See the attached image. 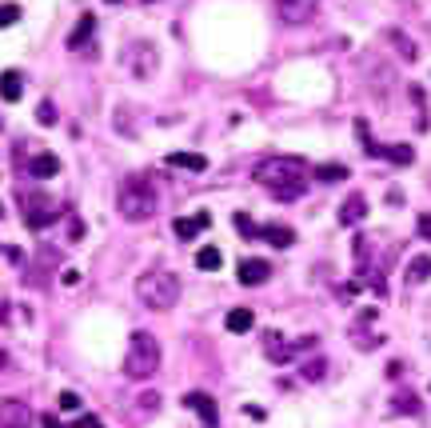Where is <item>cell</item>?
Returning <instances> with one entry per match:
<instances>
[{
	"label": "cell",
	"instance_id": "cell-1",
	"mask_svg": "<svg viewBox=\"0 0 431 428\" xmlns=\"http://www.w3.org/2000/svg\"><path fill=\"white\" fill-rule=\"evenodd\" d=\"M251 176L276 200H300L303 188H308V160L303 156H264V160H256Z\"/></svg>",
	"mask_w": 431,
	"mask_h": 428
},
{
	"label": "cell",
	"instance_id": "cell-2",
	"mask_svg": "<svg viewBox=\"0 0 431 428\" xmlns=\"http://www.w3.org/2000/svg\"><path fill=\"white\" fill-rule=\"evenodd\" d=\"M116 208H120L124 220H148L160 208V193H156V184L148 176H128L120 184V193H116Z\"/></svg>",
	"mask_w": 431,
	"mask_h": 428
},
{
	"label": "cell",
	"instance_id": "cell-3",
	"mask_svg": "<svg viewBox=\"0 0 431 428\" xmlns=\"http://www.w3.org/2000/svg\"><path fill=\"white\" fill-rule=\"evenodd\" d=\"M136 296H140V305H148L152 312H164V308H172L180 300V276L164 272V268L144 272L140 280H136Z\"/></svg>",
	"mask_w": 431,
	"mask_h": 428
},
{
	"label": "cell",
	"instance_id": "cell-4",
	"mask_svg": "<svg viewBox=\"0 0 431 428\" xmlns=\"http://www.w3.org/2000/svg\"><path fill=\"white\" fill-rule=\"evenodd\" d=\"M124 372L132 380H148L160 372V340L152 332H132L128 352H124Z\"/></svg>",
	"mask_w": 431,
	"mask_h": 428
},
{
	"label": "cell",
	"instance_id": "cell-5",
	"mask_svg": "<svg viewBox=\"0 0 431 428\" xmlns=\"http://www.w3.org/2000/svg\"><path fill=\"white\" fill-rule=\"evenodd\" d=\"M21 204H24V225L32 228V233H41V228H48V225H56L61 220V204L52 200V196H44V193H21Z\"/></svg>",
	"mask_w": 431,
	"mask_h": 428
},
{
	"label": "cell",
	"instance_id": "cell-6",
	"mask_svg": "<svg viewBox=\"0 0 431 428\" xmlns=\"http://www.w3.org/2000/svg\"><path fill=\"white\" fill-rule=\"evenodd\" d=\"M124 64L132 68V76H136V81H152V76H156V68H160V52H156V44L140 41V44H132V49L124 52Z\"/></svg>",
	"mask_w": 431,
	"mask_h": 428
},
{
	"label": "cell",
	"instance_id": "cell-7",
	"mask_svg": "<svg viewBox=\"0 0 431 428\" xmlns=\"http://www.w3.org/2000/svg\"><path fill=\"white\" fill-rule=\"evenodd\" d=\"M355 128H360V136H363V148H368L371 156H383V160H395V164H411V160H415V153H411L407 144H375V141L368 136V124H363V121L355 124Z\"/></svg>",
	"mask_w": 431,
	"mask_h": 428
},
{
	"label": "cell",
	"instance_id": "cell-8",
	"mask_svg": "<svg viewBox=\"0 0 431 428\" xmlns=\"http://www.w3.org/2000/svg\"><path fill=\"white\" fill-rule=\"evenodd\" d=\"M320 9V0H276V16L284 24H308Z\"/></svg>",
	"mask_w": 431,
	"mask_h": 428
},
{
	"label": "cell",
	"instance_id": "cell-9",
	"mask_svg": "<svg viewBox=\"0 0 431 428\" xmlns=\"http://www.w3.org/2000/svg\"><path fill=\"white\" fill-rule=\"evenodd\" d=\"M0 428H32V408L24 400H0Z\"/></svg>",
	"mask_w": 431,
	"mask_h": 428
},
{
	"label": "cell",
	"instance_id": "cell-10",
	"mask_svg": "<svg viewBox=\"0 0 431 428\" xmlns=\"http://www.w3.org/2000/svg\"><path fill=\"white\" fill-rule=\"evenodd\" d=\"M184 408H192V412H196V417H200L208 428H216V420H220V412H216V400H212L208 392H188V397H184Z\"/></svg>",
	"mask_w": 431,
	"mask_h": 428
},
{
	"label": "cell",
	"instance_id": "cell-11",
	"mask_svg": "<svg viewBox=\"0 0 431 428\" xmlns=\"http://www.w3.org/2000/svg\"><path fill=\"white\" fill-rule=\"evenodd\" d=\"M240 285H248V288H256V285H264L271 276V265L268 260H256V256H248V260H240Z\"/></svg>",
	"mask_w": 431,
	"mask_h": 428
},
{
	"label": "cell",
	"instance_id": "cell-12",
	"mask_svg": "<svg viewBox=\"0 0 431 428\" xmlns=\"http://www.w3.org/2000/svg\"><path fill=\"white\" fill-rule=\"evenodd\" d=\"M208 225H212V216L208 213H196V216H180V220L172 225V233L180 236V240H192V236H200Z\"/></svg>",
	"mask_w": 431,
	"mask_h": 428
},
{
	"label": "cell",
	"instance_id": "cell-13",
	"mask_svg": "<svg viewBox=\"0 0 431 428\" xmlns=\"http://www.w3.org/2000/svg\"><path fill=\"white\" fill-rule=\"evenodd\" d=\"M61 173V156H52V153H36L28 160V176H36V180H48V176Z\"/></svg>",
	"mask_w": 431,
	"mask_h": 428
},
{
	"label": "cell",
	"instance_id": "cell-14",
	"mask_svg": "<svg viewBox=\"0 0 431 428\" xmlns=\"http://www.w3.org/2000/svg\"><path fill=\"white\" fill-rule=\"evenodd\" d=\"M264 352H268V360L284 365V360L296 357V345H288V340H284L280 332H268V337H264Z\"/></svg>",
	"mask_w": 431,
	"mask_h": 428
},
{
	"label": "cell",
	"instance_id": "cell-15",
	"mask_svg": "<svg viewBox=\"0 0 431 428\" xmlns=\"http://www.w3.org/2000/svg\"><path fill=\"white\" fill-rule=\"evenodd\" d=\"M24 96V81H21V72L16 68H9V72H0V101H9V104H16Z\"/></svg>",
	"mask_w": 431,
	"mask_h": 428
},
{
	"label": "cell",
	"instance_id": "cell-16",
	"mask_svg": "<svg viewBox=\"0 0 431 428\" xmlns=\"http://www.w3.org/2000/svg\"><path fill=\"white\" fill-rule=\"evenodd\" d=\"M256 236H260V240H268L271 248H291V240H296V233H291L288 225H264Z\"/></svg>",
	"mask_w": 431,
	"mask_h": 428
},
{
	"label": "cell",
	"instance_id": "cell-17",
	"mask_svg": "<svg viewBox=\"0 0 431 428\" xmlns=\"http://www.w3.org/2000/svg\"><path fill=\"white\" fill-rule=\"evenodd\" d=\"M363 216H368V200H363V193H351L340 208V225H355Z\"/></svg>",
	"mask_w": 431,
	"mask_h": 428
},
{
	"label": "cell",
	"instance_id": "cell-18",
	"mask_svg": "<svg viewBox=\"0 0 431 428\" xmlns=\"http://www.w3.org/2000/svg\"><path fill=\"white\" fill-rule=\"evenodd\" d=\"M168 164L172 168H184V173H204V168H208V156H200V153H168Z\"/></svg>",
	"mask_w": 431,
	"mask_h": 428
},
{
	"label": "cell",
	"instance_id": "cell-19",
	"mask_svg": "<svg viewBox=\"0 0 431 428\" xmlns=\"http://www.w3.org/2000/svg\"><path fill=\"white\" fill-rule=\"evenodd\" d=\"M92 32H96V16H81V21H76V29L68 32V49L81 52L84 44L92 41Z\"/></svg>",
	"mask_w": 431,
	"mask_h": 428
},
{
	"label": "cell",
	"instance_id": "cell-20",
	"mask_svg": "<svg viewBox=\"0 0 431 428\" xmlns=\"http://www.w3.org/2000/svg\"><path fill=\"white\" fill-rule=\"evenodd\" d=\"M224 325H228V332H248V328L256 325V316H251V308H232V312L224 316Z\"/></svg>",
	"mask_w": 431,
	"mask_h": 428
},
{
	"label": "cell",
	"instance_id": "cell-21",
	"mask_svg": "<svg viewBox=\"0 0 431 428\" xmlns=\"http://www.w3.org/2000/svg\"><path fill=\"white\" fill-rule=\"evenodd\" d=\"M220 265H224V256H220L216 245H204L200 253H196V268H204V272H216Z\"/></svg>",
	"mask_w": 431,
	"mask_h": 428
},
{
	"label": "cell",
	"instance_id": "cell-22",
	"mask_svg": "<svg viewBox=\"0 0 431 428\" xmlns=\"http://www.w3.org/2000/svg\"><path fill=\"white\" fill-rule=\"evenodd\" d=\"M427 276H431V256H415L407 265V285H423Z\"/></svg>",
	"mask_w": 431,
	"mask_h": 428
},
{
	"label": "cell",
	"instance_id": "cell-23",
	"mask_svg": "<svg viewBox=\"0 0 431 428\" xmlns=\"http://www.w3.org/2000/svg\"><path fill=\"white\" fill-rule=\"evenodd\" d=\"M316 180L340 184V180H348V168H343V164H320V168H316Z\"/></svg>",
	"mask_w": 431,
	"mask_h": 428
},
{
	"label": "cell",
	"instance_id": "cell-24",
	"mask_svg": "<svg viewBox=\"0 0 431 428\" xmlns=\"http://www.w3.org/2000/svg\"><path fill=\"white\" fill-rule=\"evenodd\" d=\"M391 408L403 412V417H415V412H420V397H415V392H400V397L391 400Z\"/></svg>",
	"mask_w": 431,
	"mask_h": 428
},
{
	"label": "cell",
	"instance_id": "cell-25",
	"mask_svg": "<svg viewBox=\"0 0 431 428\" xmlns=\"http://www.w3.org/2000/svg\"><path fill=\"white\" fill-rule=\"evenodd\" d=\"M36 121H41L44 128H52V124L61 121V116H56V104H52V101H41V108H36Z\"/></svg>",
	"mask_w": 431,
	"mask_h": 428
},
{
	"label": "cell",
	"instance_id": "cell-26",
	"mask_svg": "<svg viewBox=\"0 0 431 428\" xmlns=\"http://www.w3.org/2000/svg\"><path fill=\"white\" fill-rule=\"evenodd\" d=\"M21 21V4H0V29H12Z\"/></svg>",
	"mask_w": 431,
	"mask_h": 428
},
{
	"label": "cell",
	"instance_id": "cell-27",
	"mask_svg": "<svg viewBox=\"0 0 431 428\" xmlns=\"http://www.w3.org/2000/svg\"><path fill=\"white\" fill-rule=\"evenodd\" d=\"M391 44H400V56H403V61H415V44H411L403 32H391Z\"/></svg>",
	"mask_w": 431,
	"mask_h": 428
},
{
	"label": "cell",
	"instance_id": "cell-28",
	"mask_svg": "<svg viewBox=\"0 0 431 428\" xmlns=\"http://www.w3.org/2000/svg\"><path fill=\"white\" fill-rule=\"evenodd\" d=\"M236 228H240L244 236H256V233H260V228L251 225V216H248V213H236Z\"/></svg>",
	"mask_w": 431,
	"mask_h": 428
},
{
	"label": "cell",
	"instance_id": "cell-29",
	"mask_svg": "<svg viewBox=\"0 0 431 428\" xmlns=\"http://www.w3.org/2000/svg\"><path fill=\"white\" fill-rule=\"evenodd\" d=\"M61 408L64 412H81V397L76 392H61Z\"/></svg>",
	"mask_w": 431,
	"mask_h": 428
},
{
	"label": "cell",
	"instance_id": "cell-30",
	"mask_svg": "<svg viewBox=\"0 0 431 428\" xmlns=\"http://www.w3.org/2000/svg\"><path fill=\"white\" fill-rule=\"evenodd\" d=\"M323 368H328L323 360H311V365L303 368V377H308V380H320V377H323Z\"/></svg>",
	"mask_w": 431,
	"mask_h": 428
},
{
	"label": "cell",
	"instance_id": "cell-31",
	"mask_svg": "<svg viewBox=\"0 0 431 428\" xmlns=\"http://www.w3.org/2000/svg\"><path fill=\"white\" fill-rule=\"evenodd\" d=\"M415 228H420V236H423V240H431V213H423L420 220H415Z\"/></svg>",
	"mask_w": 431,
	"mask_h": 428
},
{
	"label": "cell",
	"instance_id": "cell-32",
	"mask_svg": "<svg viewBox=\"0 0 431 428\" xmlns=\"http://www.w3.org/2000/svg\"><path fill=\"white\" fill-rule=\"evenodd\" d=\"M41 428H64V424H61L56 417H52V412H44V417H41Z\"/></svg>",
	"mask_w": 431,
	"mask_h": 428
},
{
	"label": "cell",
	"instance_id": "cell-33",
	"mask_svg": "<svg viewBox=\"0 0 431 428\" xmlns=\"http://www.w3.org/2000/svg\"><path fill=\"white\" fill-rule=\"evenodd\" d=\"M64 285H81V272L76 268H64Z\"/></svg>",
	"mask_w": 431,
	"mask_h": 428
},
{
	"label": "cell",
	"instance_id": "cell-34",
	"mask_svg": "<svg viewBox=\"0 0 431 428\" xmlns=\"http://www.w3.org/2000/svg\"><path fill=\"white\" fill-rule=\"evenodd\" d=\"M76 428H100V424H96V417H81V420H76Z\"/></svg>",
	"mask_w": 431,
	"mask_h": 428
},
{
	"label": "cell",
	"instance_id": "cell-35",
	"mask_svg": "<svg viewBox=\"0 0 431 428\" xmlns=\"http://www.w3.org/2000/svg\"><path fill=\"white\" fill-rule=\"evenodd\" d=\"M4 320H9V308H4V305H0V325H4Z\"/></svg>",
	"mask_w": 431,
	"mask_h": 428
},
{
	"label": "cell",
	"instance_id": "cell-36",
	"mask_svg": "<svg viewBox=\"0 0 431 428\" xmlns=\"http://www.w3.org/2000/svg\"><path fill=\"white\" fill-rule=\"evenodd\" d=\"M4 365H9V357H4V352H0V368H4Z\"/></svg>",
	"mask_w": 431,
	"mask_h": 428
},
{
	"label": "cell",
	"instance_id": "cell-37",
	"mask_svg": "<svg viewBox=\"0 0 431 428\" xmlns=\"http://www.w3.org/2000/svg\"><path fill=\"white\" fill-rule=\"evenodd\" d=\"M108 4H120V0H108Z\"/></svg>",
	"mask_w": 431,
	"mask_h": 428
},
{
	"label": "cell",
	"instance_id": "cell-38",
	"mask_svg": "<svg viewBox=\"0 0 431 428\" xmlns=\"http://www.w3.org/2000/svg\"><path fill=\"white\" fill-rule=\"evenodd\" d=\"M0 216H4V208H0Z\"/></svg>",
	"mask_w": 431,
	"mask_h": 428
}]
</instances>
